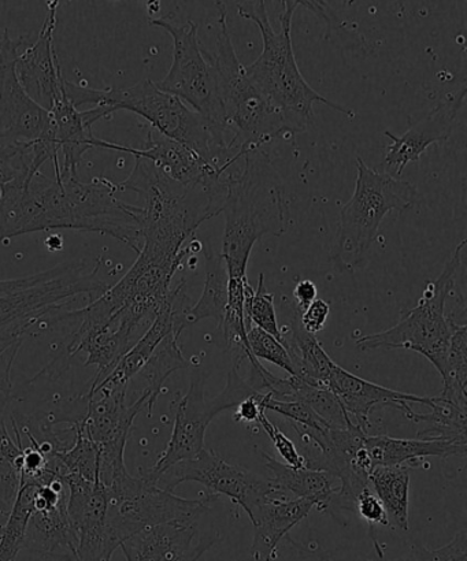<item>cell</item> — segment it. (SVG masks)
<instances>
[{
  "label": "cell",
  "instance_id": "4316f807",
  "mask_svg": "<svg viewBox=\"0 0 467 561\" xmlns=\"http://www.w3.org/2000/svg\"><path fill=\"white\" fill-rule=\"evenodd\" d=\"M371 488L380 500L391 529L409 530L410 469L378 466L369 476Z\"/></svg>",
  "mask_w": 467,
  "mask_h": 561
},
{
  "label": "cell",
  "instance_id": "f35d334b",
  "mask_svg": "<svg viewBox=\"0 0 467 561\" xmlns=\"http://www.w3.org/2000/svg\"><path fill=\"white\" fill-rule=\"evenodd\" d=\"M317 285L311 279H304L295 286L294 297L299 310H306L312 301L317 300Z\"/></svg>",
  "mask_w": 467,
  "mask_h": 561
},
{
  "label": "cell",
  "instance_id": "2e32d148",
  "mask_svg": "<svg viewBox=\"0 0 467 561\" xmlns=\"http://www.w3.org/2000/svg\"><path fill=\"white\" fill-rule=\"evenodd\" d=\"M93 148H104L118 152L130 153L135 158L146 159L151 162L164 178L183 186L185 190L206 188V186L219 181L225 173L221 169L214 168L203 161L194 151L173 140L167 139L156 131L147 135L146 145L143 148H134L106 140H93Z\"/></svg>",
  "mask_w": 467,
  "mask_h": 561
},
{
  "label": "cell",
  "instance_id": "74e56055",
  "mask_svg": "<svg viewBox=\"0 0 467 561\" xmlns=\"http://www.w3.org/2000/svg\"><path fill=\"white\" fill-rule=\"evenodd\" d=\"M258 394L250 396V398L241 401V403L238 405V411H236L234 416L235 422H258V417H260L261 412L265 411L262 410L260 403H258Z\"/></svg>",
  "mask_w": 467,
  "mask_h": 561
},
{
  "label": "cell",
  "instance_id": "484cf974",
  "mask_svg": "<svg viewBox=\"0 0 467 561\" xmlns=\"http://www.w3.org/2000/svg\"><path fill=\"white\" fill-rule=\"evenodd\" d=\"M47 162L59 169V151L53 142L0 141V205L10 184L32 179Z\"/></svg>",
  "mask_w": 467,
  "mask_h": 561
},
{
  "label": "cell",
  "instance_id": "9a60e30c",
  "mask_svg": "<svg viewBox=\"0 0 467 561\" xmlns=\"http://www.w3.org/2000/svg\"><path fill=\"white\" fill-rule=\"evenodd\" d=\"M16 58L0 60V141L55 145L52 113L33 101L20 84Z\"/></svg>",
  "mask_w": 467,
  "mask_h": 561
},
{
  "label": "cell",
  "instance_id": "3957f363",
  "mask_svg": "<svg viewBox=\"0 0 467 561\" xmlns=\"http://www.w3.org/2000/svg\"><path fill=\"white\" fill-rule=\"evenodd\" d=\"M301 2H283V13L280 15L282 30H273L269 21L266 2H255L254 9L239 8V14L246 20L255 22L260 27L263 48L260 57L249 66H244L246 75L257 90L273 104L282 110L285 118L293 126L296 135L309 129L315 123L312 106L316 103L326 104L334 112L342 113L345 117L354 118L353 110L340 106L320 95L300 73L296 64L293 36V16Z\"/></svg>",
  "mask_w": 467,
  "mask_h": 561
},
{
  "label": "cell",
  "instance_id": "4fadbf2b",
  "mask_svg": "<svg viewBox=\"0 0 467 561\" xmlns=\"http://www.w3.org/2000/svg\"><path fill=\"white\" fill-rule=\"evenodd\" d=\"M68 491V515L77 536L79 561H112L119 548L107 525V491L101 481L79 476L62 478Z\"/></svg>",
  "mask_w": 467,
  "mask_h": 561
},
{
  "label": "cell",
  "instance_id": "ab89813d",
  "mask_svg": "<svg viewBox=\"0 0 467 561\" xmlns=\"http://www.w3.org/2000/svg\"><path fill=\"white\" fill-rule=\"evenodd\" d=\"M10 511L0 508V533H2L5 522H8Z\"/></svg>",
  "mask_w": 467,
  "mask_h": 561
},
{
  "label": "cell",
  "instance_id": "1f68e13d",
  "mask_svg": "<svg viewBox=\"0 0 467 561\" xmlns=\"http://www.w3.org/2000/svg\"><path fill=\"white\" fill-rule=\"evenodd\" d=\"M247 327L251 328L254 323L257 328L267 334L273 335L280 343H285V335L280 330L276 308H274V296L265 288V276L261 274L258 279L257 289L252 288L250 283L246 284L244 301Z\"/></svg>",
  "mask_w": 467,
  "mask_h": 561
},
{
  "label": "cell",
  "instance_id": "d6986e66",
  "mask_svg": "<svg viewBox=\"0 0 467 561\" xmlns=\"http://www.w3.org/2000/svg\"><path fill=\"white\" fill-rule=\"evenodd\" d=\"M57 2H48L47 15L36 42L19 55L15 73L27 95L42 107L52 110L62 90L65 77L54 48V32L57 27L59 8Z\"/></svg>",
  "mask_w": 467,
  "mask_h": 561
},
{
  "label": "cell",
  "instance_id": "5b68a950",
  "mask_svg": "<svg viewBox=\"0 0 467 561\" xmlns=\"http://www.w3.org/2000/svg\"><path fill=\"white\" fill-rule=\"evenodd\" d=\"M219 33L216 53L206 51L216 75L219 103L230 135L229 152L243 159L247 153L285 135H296L282 110L274 107L246 75L229 35L227 5L217 2Z\"/></svg>",
  "mask_w": 467,
  "mask_h": 561
},
{
  "label": "cell",
  "instance_id": "30bf717a",
  "mask_svg": "<svg viewBox=\"0 0 467 561\" xmlns=\"http://www.w3.org/2000/svg\"><path fill=\"white\" fill-rule=\"evenodd\" d=\"M106 488L107 525L119 547L126 538L146 527L174 520L201 518L208 513L213 499L189 500L163 491L146 477H134L128 471Z\"/></svg>",
  "mask_w": 467,
  "mask_h": 561
},
{
  "label": "cell",
  "instance_id": "5bb4252c",
  "mask_svg": "<svg viewBox=\"0 0 467 561\" xmlns=\"http://www.w3.org/2000/svg\"><path fill=\"white\" fill-rule=\"evenodd\" d=\"M201 518L146 527L119 549L126 561H200L219 538L213 529H203Z\"/></svg>",
  "mask_w": 467,
  "mask_h": 561
},
{
  "label": "cell",
  "instance_id": "8d00e7d4",
  "mask_svg": "<svg viewBox=\"0 0 467 561\" xmlns=\"http://www.w3.org/2000/svg\"><path fill=\"white\" fill-rule=\"evenodd\" d=\"M331 306L326 300L317 299L306 308L300 318V327L306 333L316 335L326 329Z\"/></svg>",
  "mask_w": 467,
  "mask_h": 561
},
{
  "label": "cell",
  "instance_id": "cb8c5ba5",
  "mask_svg": "<svg viewBox=\"0 0 467 561\" xmlns=\"http://www.w3.org/2000/svg\"><path fill=\"white\" fill-rule=\"evenodd\" d=\"M365 448L369 455L372 467L378 466H424L426 458H448L454 455H465L466 443L441 442V439H410L387 436H366Z\"/></svg>",
  "mask_w": 467,
  "mask_h": 561
},
{
  "label": "cell",
  "instance_id": "ba28073f",
  "mask_svg": "<svg viewBox=\"0 0 467 561\" xmlns=\"http://www.w3.org/2000/svg\"><path fill=\"white\" fill-rule=\"evenodd\" d=\"M466 240L459 243L452 260L443 268L436 280L428 283L419 305L405 313L402 319L391 329L371 335H364L356 341L361 351L377 348L410 350L426 357L438 374L444 370L449 346V340L455 328L453 317L446 316V301L454 289Z\"/></svg>",
  "mask_w": 467,
  "mask_h": 561
},
{
  "label": "cell",
  "instance_id": "d6a6232c",
  "mask_svg": "<svg viewBox=\"0 0 467 561\" xmlns=\"http://www.w3.org/2000/svg\"><path fill=\"white\" fill-rule=\"evenodd\" d=\"M247 339H249V345L251 355L257 360H266L273 363L284 371H287L289 376H295V368L293 359L288 354L287 348L283 343H280L273 335L263 332L260 328L251 327L247 332Z\"/></svg>",
  "mask_w": 467,
  "mask_h": 561
},
{
  "label": "cell",
  "instance_id": "d590c367",
  "mask_svg": "<svg viewBox=\"0 0 467 561\" xmlns=\"http://www.w3.org/2000/svg\"><path fill=\"white\" fill-rule=\"evenodd\" d=\"M355 505L356 510H358V514L372 527H391L389 526L386 508H384V505L381 504L380 500H378L376 494L372 493V489H366V491L362 492L358 499H356Z\"/></svg>",
  "mask_w": 467,
  "mask_h": 561
},
{
  "label": "cell",
  "instance_id": "ac0fdd59",
  "mask_svg": "<svg viewBox=\"0 0 467 561\" xmlns=\"http://www.w3.org/2000/svg\"><path fill=\"white\" fill-rule=\"evenodd\" d=\"M217 415L213 403H206L201 374H195L191 378L189 392L181 399L175 411L172 437L168 447L159 456L156 466L145 476L147 480L153 483L169 467L200 455L206 448L207 427Z\"/></svg>",
  "mask_w": 467,
  "mask_h": 561
},
{
  "label": "cell",
  "instance_id": "603a6c76",
  "mask_svg": "<svg viewBox=\"0 0 467 561\" xmlns=\"http://www.w3.org/2000/svg\"><path fill=\"white\" fill-rule=\"evenodd\" d=\"M315 504L309 500L295 499L289 502H271L258 505L249 516L254 526L252 558L255 561H274L278 542L304 520Z\"/></svg>",
  "mask_w": 467,
  "mask_h": 561
},
{
  "label": "cell",
  "instance_id": "7a4b0ae2",
  "mask_svg": "<svg viewBox=\"0 0 467 561\" xmlns=\"http://www.w3.org/2000/svg\"><path fill=\"white\" fill-rule=\"evenodd\" d=\"M243 168L227 175L223 206L225 230L221 257L229 278H247L252 249L263 236L285 232L282 175L267 152L252 151L241 159Z\"/></svg>",
  "mask_w": 467,
  "mask_h": 561
},
{
  "label": "cell",
  "instance_id": "44dd1931",
  "mask_svg": "<svg viewBox=\"0 0 467 561\" xmlns=\"http://www.w3.org/2000/svg\"><path fill=\"white\" fill-rule=\"evenodd\" d=\"M65 82L49 113H52L53 119L54 141L59 153H62L60 174L79 178L77 168H79L82 156L88 150H92L93 140L96 139L92 134L93 125L99 119L110 117L113 112L102 104L87 110V112H79V108L66 95Z\"/></svg>",
  "mask_w": 467,
  "mask_h": 561
},
{
  "label": "cell",
  "instance_id": "6da1fadb",
  "mask_svg": "<svg viewBox=\"0 0 467 561\" xmlns=\"http://www.w3.org/2000/svg\"><path fill=\"white\" fill-rule=\"evenodd\" d=\"M117 184L95 179L91 184L42 172L20 180L4 191L0 205V241L53 229H75L112 236L126 243L136 221L128 203L117 196Z\"/></svg>",
  "mask_w": 467,
  "mask_h": 561
},
{
  "label": "cell",
  "instance_id": "836d02e7",
  "mask_svg": "<svg viewBox=\"0 0 467 561\" xmlns=\"http://www.w3.org/2000/svg\"><path fill=\"white\" fill-rule=\"evenodd\" d=\"M333 561V560H322ZM377 561H384L383 558ZM391 561H467L466 531H460L446 547L430 551L424 547H413L408 557Z\"/></svg>",
  "mask_w": 467,
  "mask_h": 561
},
{
  "label": "cell",
  "instance_id": "7c38bea8",
  "mask_svg": "<svg viewBox=\"0 0 467 561\" xmlns=\"http://www.w3.org/2000/svg\"><path fill=\"white\" fill-rule=\"evenodd\" d=\"M66 503L68 491L62 478L46 469L38 477L35 511L27 522L24 549L55 560L79 561V542Z\"/></svg>",
  "mask_w": 467,
  "mask_h": 561
},
{
  "label": "cell",
  "instance_id": "52a82bcc",
  "mask_svg": "<svg viewBox=\"0 0 467 561\" xmlns=\"http://www.w3.org/2000/svg\"><path fill=\"white\" fill-rule=\"evenodd\" d=\"M99 104L107 106L113 113L126 110L139 115L158 135L190 148L203 161L223 172L239 162L218 147L210 125L201 114L178 96L159 90L151 80H143L119 90H102L96 106Z\"/></svg>",
  "mask_w": 467,
  "mask_h": 561
},
{
  "label": "cell",
  "instance_id": "277c9868",
  "mask_svg": "<svg viewBox=\"0 0 467 561\" xmlns=\"http://www.w3.org/2000/svg\"><path fill=\"white\" fill-rule=\"evenodd\" d=\"M101 263H62L32 276L0 280V354L20 351L25 335L46 318L60 316L80 296L93 300L109 289L99 277Z\"/></svg>",
  "mask_w": 467,
  "mask_h": 561
},
{
  "label": "cell",
  "instance_id": "e0dca14e",
  "mask_svg": "<svg viewBox=\"0 0 467 561\" xmlns=\"http://www.w3.org/2000/svg\"><path fill=\"white\" fill-rule=\"evenodd\" d=\"M465 98L466 87L458 92L448 93L425 118L411 126L400 137L389 130L384 131L392 141L384 153V173L400 179L405 168L411 162H419L428 148L436 142L447 141L452 136L455 119L465 104Z\"/></svg>",
  "mask_w": 467,
  "mask_h": 561
},
{
  "label": "cell",
  "instance_id": "f1b7e54d",
  "mask_svg": "<svg viewBox=\"0 0 467 561\" xmlns=\"http://www.w3.org/2000/svg\"><path fill=\"white\" fill-rule=\"evenodd\" d=\"M206 280L201 299L195 306L186 308L184 312L185 327L203 321L216 319L218 328L221 327L225 308L228 302V272L221 255L206 252Z\"/></svg>",
  "mask_w": 467,
  "mask_h": 561
},
{
  "label": "cell",
  "instance_id": "60d3db41",
  "mask_svg": "<svg viewBox=\"0 0 467 561\" xmlns=\"http://www.w3.org/2000/svg\"><path fill=\"white\" fill-rule=\"evenodd\" d=\"M0 508H3L5 511H11V508H9L8 505H4L2 502H0Z\"/></svg>",
  "mask_w": 467,
  "mask_h": 561
},
{
  "label": "cell",
  "instance_id": "8fae6325",
  "mask_svg": "<svg viewBox=\"0 0 467 561\" xmlns=\"http://www.w3.org/2000/svg\"><path fill=\"white\" fill-rule=\"evenodd\" d=\"M200 482L213 492L239 504L247 515L258 505L295 500L272 478H262L244 467L228 463L210 449H203L195 458L179 461L153 481L163 491L172 492L184 482Z\"/></svg>",
  "mask_w": 467,
  "mask_h": 561
},
{
  "label": "cell",
  "instance_id": "ffe728a7",
  "mask_svg": "<svg viewBox=\"0 0 467 561\" xmlns=\"http://www.w3.org/2000/svg\"><path fill=\"white\" fill-rule=\"evenodd\" d=\"M184 289V280H181L175 288H172L168 300L163 302L161 310L158 311L150 328L146 330V333L132 345V348L126 352L114 370L110 373L101 383L90 389L98 387L110 389L128 388L130 379L136 377L141 368L145 367L146 363L150 360L157 346L161 344L170 333H183V330L186 328L184 312L189 307L180 308L179 302L185 297Z\"/></svg>",
  "mask_w": 467,
  "mask_h": 561
},
{
  "label": "cell",
  "instance_id": "9c48e42d",
  "mask_svg": "<svg viewBox=\"0 0 467 561\" xmlns=\"http://www.w3.org/2000/svg\"><path fill=\"white\" fill-rule=\"evenodd\" d=\"M150 24L162 27L173 38L172 66L164 79L156 82L157 87L201 114L210 125L218 147L234 157L228 148L230 135L219 103L216 75L197 36V25L192 21L174 24L164 19H153Z\"/></svg>",
  "mask_w": 467,
  "mask_h": 561
},
{
  "label": "cell",
  "instance_id": "7402d4cb",
  "mask_svg": "<svg viewBox=\"0 0 467 561\" xmlns=\"http://www.w3.org/2000/svg\"><path fill=\"white\" fill-rule=\"evenodd\" d=\"M327 388L337 394L353 425L358 426L366 433L367 428L372 426V411L377 405H392L399 410L405 403L425 404L428 398V396L397 392V390L366 381V379L344 370L338 363L329 374Z\"/></svg>",
  "mask_w": 467,
  "mask_h": 561
},
{
  "label": "cell",
  "instance_id": "83f0119b",
  "mask_svg": "<svg viewBox=\"0 0 467 561\" xmlns=\"http://www.w3.org/2000/svg\"><path fill=\"white\" fill-rule=\"evenodd\" d=\"M425 405L431 407L430 414H419L411 405L402 410L408 420L430 423V427L419 432L420 439H441V442L466 443L467 410L460 409L442 396H428Z\"/></svg>",
  "mask_w": 467,
  "mask_h": 561
},
{
  "label": "cell",
  "instance_id": "e575fe53",
  "mask_svg": "<svg viewBox=\"0 0 467 561\" xmlns=\"http://www.w3.org/2000/svg\"><path fill=\"white\" fill-rule=\"evenodd\" d=\"M263 431L266 432L267 437L272 439L274 448L277 449L280 456L284 460V463L294 467V469H301L305 467V458L295 447V444L274 425V423L266 416V411H262L260 417H258Z\"/></svg>",
  "mask_w": 467,
  "mask_h": 561
},
{
  "label": "cell",
  "instance_id": "8992f818",
  "mask_svg": "<svg viewBox=\"0 0 467 561\" xmlns=\"http://www.w3.org/2000/svg\"><path fill=\"white\" fill-rule=\"evenodd\" d=\"M413 184L367 167L356 158L354 195L340 211L332 262L339 272L354 271L364 262L376 240L384 218L392 211L405 213L417 203Z\"/></svg>",
  "mask_w": 467,
  "mask_h": 561
},
{
  "label": "cell",
  "instance_id": "d4e9b609",
  "mask_svg": "<svg viewBox=\"0 0 467 561\" xmlns=\"http://www.w3.org/2000/svg\"><path fill=\"white\" fill-rule=\"evenodd\" d=\"M266 467L272 472V480L294 499L309 500L318 511H326L333 505L339 493L340 482L328 471L294 469L280 463L273 456L263 454Z\"/></svg>",
  "mask_w": 467,
  "mask_h": 561
},
{
  "label": "cell",
  "instance_id": "4dcf8cb0",
  "mask_svg": "<svg viewBox=\"0 0 467 561\" xmlns=\"http://www.w3.org/2000/svg\"><path fill=\"white\" fill-rule=\"evenodd\" d=\"M444 382L442 398L467 410V328L455 323L446 357V365L441 374Z\"/></svg>",
  "mask_w": 467,
  "mask_h": 561
},
{
  "label": "cell",
  "instance_id": "f546056e",
  "mask_svg": "<svg viewBox=\"0 0 467 561\" xmlns=\"http://www.w3.org/2000/svg\"><path fill=\"white\" fill-rule=\"evenodd\" d=\"M179 332H173L162 341L153 351L150 360L141 368L137 376L146 381V388L143 393L148 396L147 414L151 416L153 407H156L159 393L164 381L172 376L174 371L190 366L179 345Z\"/></svg>",
  "mask_w": 467,
  "mask_h": 561
}]
</instances>
